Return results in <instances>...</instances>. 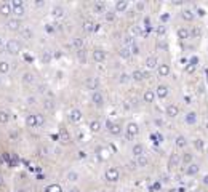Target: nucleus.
Here are the masks:
<instances>
[{
	"mask_svg": "<svg viewBox=\"0 0 208 192\" xmlns=\"http://www.w3.org/2000/svg\"><path fill=\"white\" fill-rule=\"evenodd\" d=\"M178 114H179V109H178V106H174V104H170V106H166V115H168V117L174 119Z\"/></svg>",
	"mask_w": 208,
	"mask_h": 192,
	"instance_id": "obj_1",
	"label": "nucleus"
},
{
	"mask_svg": "<svg viewBox=\"0 0 208 192\" xmlns=\"http://www.w3.org/2000/svg\"><path fill=\"white\" fill-rule=\"evenodd\" d=\"M155 95L159 96V98H166V96H168V86L166 85H159L157 86V91H155Z\"/></svg>",
	"mask_w": 208,
	"mask_h": 192,
	"instance_id": "obj_2",
	"label": "nucleus"
},
{
	"mask_svg": "<svg viewBox=\"0 0 208 192\" xmlns=\"http://www.w3.org/2000/svg\"><path fill=\"white\" fill-rule=\"evenodd\" d=\"M159 74H160V77H166L168 74H170V66L168 64H160L159 66Z\"/></svg>",
	"mask_w": 208,
	"mask_h": 192,
	"instance_id": "obj_3",
	"label": "nucleus"
},
{
	"mask_svg": "<svg viewBox=\"0 0 208 192\" xmlns=\"http://www.w3.org/2000/svg\"><path fill=\"white\" fill-rule=\"evenodd\" d=\"M154 98H155V93H154L152 90H147V91L144 93V101L146 103H152Z\"/></svg>",
	"mask_w": 208,
	"mask_h": 192,
	"instance_id": "obj_4",
	"label": "nucleus"
},
{
	"mask_svg": "<svg viewBox=\"0 0 208 192\" xmlns=\"http://www.w3.org/2000/svg\"><path fill=\"white\" fill-rule=\"evenodd\" d=\"M186 173H187V175H195V173H198V165H195V163H189V167H187Z\"/></svg>",
	"mask_w": 208,
	"mask_h": 192,
	"instance_id": "obj_5",
	"label": "nucleus"
},
{
	"mask_svg": "<svg viewBox=\"0 0 208 192\" xmlns=\"http://www.w3.org/2000/svg\"><path fill=\"white\" fill-rule=\"evenodd\" d=\"M181 16H183V19H186V21H192L194 19V13H192L191 10H184Z\"/></svg>",
	"mask_w": 208,
	"mask_h": 192,
	"instance_id": "obj_6",
	"label": "nucleus"
},
{
	"mask_svg": "<svg viewBox=\"0 0 208 192\" xmlns=\"http://www.w3.org/2000/svg\"><path fill=\"white\" fill-rule=\"evenodd\" d=\"M195 120H197V114L195 112H189L186 115V122L187 123H195Z\"/></svg>",
	"mask_w": 208,
	"mask_h": 192,
	"instance_id": "obj_7",
	"label": "nucleus"
},
{
	"mask_svg": "<svg viewBox=\"0 0 208 192\" xmlns=\"http://www.w3.org/2000/svg\"><path fill=\"white\" fill-rule=\"evenodd\" d=\"M178 35H179V38H189V31H187L186 27H181L179 31H178Z\"/></svg>",
	"mask_w": 208,
	"mask_h": 192,
	"instance_id": "obj_8",
	"label": "nucleus"
},
{
	"mask_svg": "<svg viewBox=\"0 0 208 192\" xmlns=\"http://www.w3.org/2000/svg\"><path fill=\"white\" fill-rule=\"evenodd\" d=\"M146 64H147V67H155L157 66V58H154V56H151V58H147V61H146Z\"/></svg>",
	"mask_w": 208,
	"mask_h": 192,
	"instance_id": "obj_9",
	"label": "nucleus"
},
{
	"mask_svg": "<svg viewBox=\"0 0 208 192\" xmlns=\"http://www.w3.org/2000/svg\"><path fill=\"white\" fill-rule=\"evenodd\" d=\"M186 144H187L186 138H184V136H178V139H176V146H178V147H184Z\"/></svg>",
	"mask_w": 208,
	"mask_h": 192,
	"instance_id": "obj_10",
	"label": "nucleus"
},
{
	"mask_svg": "<svg viewBox=\"0 0 208 192\" xmlns=\"http://www.w3.org/2000/svg\"><path fill=\"white\" fill-rule=\"evenodd\" d=\"M142 151H144V149H142V146H135V149H133V152H135L136 155H142Z\"/></svg>",
	"mask_w": 208,
	"mask_h": 192,
	"instance_id": "obj_11",
	"label": "nucleus"
},
{
	"mask_svg": "<svg viewBox=\"0 0 208 192\" xmlns=\"http://www.w3.org/2000/svg\"><path fill=\"white\" fill-rule=\"evenodd\" d=\"M178 162H179V158H178L176 155H173V157L170 158V165H178Z\"/></svg>",
	"mask_w": 208,
	"mask_h": 192,
	"instance_id": "obj_12",
	"label": "nucleus"
},
{
	"mask_svg": "<svg viewBox=\"0 0 208 192\" xmlns=\"http://www.w3.org/2000/svg\"><path fill=\"white\" fill-rule=\"evenodd\" d=\"M195 147L200 149V151L203 149V143H202V139H197V141H195Z\"/></svg>",
	"mask_w": 208,
	"mask_h": 192,
	"instance_id": "obj_13",
	"label": "nucleus"
},
{
	"mask_svg": "<svg viewBox=\"0 0 208 192\" xmlns=\"http://www.w3.org/2000/svg\"><path fill=\"white\" fill-rule=\"evenodd\" d=\"M191 154H184V157H183V160L186 162V163H191Z\"/></svg>",
	"mask_w": 208,
	"mask_h": 192,
	"instance_id": "obj_14",
	"label": "nucleus"
},
{
	"mask_svg": "<svg viewBox=\"0 0 208 192\" xmlns=\"http://www.w3.org/2000/svg\"><path fill=\"white\" fill-rule=\"evenodd\" d=\"M205 184H208V175L205 176Z\"/></svg>",
	"mask_w": 208,
	"mask_h": 192,
	"instance_id": "obj_15",
	"label": "nucleus"
},
{
	"mask_svg": "<svg viewBox=\"0 0 208 192\" xmlns=\"http://www.w3.org/2000/svg\"><path fill=\"white\" fill-rule=\"evenodd\" d=\"M192 192H202V191H200V189H195V191H192Z\"/></svg>",
	"mask_w": 208,
	"mask_h": 192,
	"instance_id": "obj_16",
	"label": "nucleus"
},
{
	"mask_svg": "<svg viewBox=\"0 0 208 192\" xmlns=\"http://www.w3.org/2000/svg\"><path fill=\"white\" fill-rule=\"evenodd\" d=\"M170 192H176V191H170Z\"/></svg>",
	"mask_w": 208,
	"mask_h": 192,
	"instance_id": "obj_17",
	"label": "nucleus"
}]
</instances>
